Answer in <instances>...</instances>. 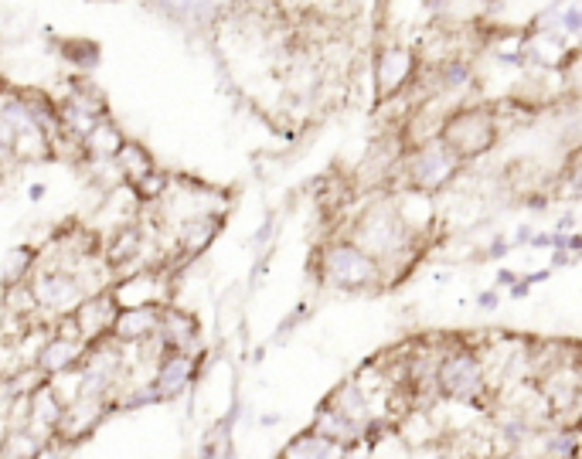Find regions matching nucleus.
<instances>
[{
    "label": "nucleus",
    "instance_id": "nucleus-24",
    "mask_svg": "<svg viewBox=\"0 0 582 459\" xmlns=\"http://www.w3.org/2000/svg\"><path fill=\"white\" fill-rule=\"evenodd\" d=\"M531 292V283H528V276L525 279H518L514 286H511V299H521V296H528Z\"/></svg>",
    "mask_w": 582,
    "mask_h": 459
},
{
    "label": "nucleus",
    "instance_id": "nucleus-5",
    "mask_svg": "<svg viewBox=\"0 0 582 459\" xmlns=\"http://www.w3.org/2000/svg\"><path fill=\"white\" fill-rule=\"evenodd\" d=\"M436 388L446 398L480 405V391L487 388L484 381V361L473 347H453L439 357L436 364Z\"/></svg>",
    "mask_w": 582,
    "mask_h": 459
},
{
    "label": "nucleus",
    "instance_id": "nucleus-13",
    "mask_svg": "<svg viewBox=\"0 0 582 459\" xmlns=\"http://www.w3.org/2000/svg\"><path fill=\"white\" fill-rule=\"evenodd\" d=\"M38 259H42V249L38 245H14L3 255V276H0V290L3 286H14V283H28L38 269Z\"/></svg>",
    "mask_w": 582,
    "mask_h": 459
},
{
    "label": "nucleus",
    "instance_id": "nucleus-29",
    "mask_svg": "<svg viewBox=\"0 0 582 459\" xmlns=\"http://www.w3.org/2000/svg\"><path fill=\"white\" fill-rule=\"evenodd\" d=\"M85 3H116V0H85Z\"/></svg>",
    "mask_w": 582,
    "mask_h": 459
},
{
    "label": "nucleus",
    "instance_id": "nucleus-11",
    "mask_svg": "<svg viewBox=\"0 0 582 459\" xmlns=\"http://www.w3.org/2000/svg\"><path fill=\"white\" fill-rule=\"evenodd\" d=\"M55 41V51L62 55V62H69L75 72H96L99 62H102V44L92 41V38H82V35H69V38H51Z\"/></svg>",
    "mask_w": 582,
    "mask_h": 459
},
{
    "label": "nucleus",
    "instance_id": "nucleus-30",
    "mask_svg": "<svg viewBox=\"0 0 582 459\" xmlns=\"http://www.w3.org/2000/svg\"><path fill=\"white\" fill-rule=\"evenodd\" d=\"M576 259H579V262H582V252H579V255H576Z\"/></svg>",
    "mask_w": 582,
    "mask_h": 459
},
{
    "label": "nucleus",
    "instance_id": "nucleus-28",
    "mask_svg": "<svg viewBox=\"0 0 582 459\" xmlns=\"http://www.w3.org/2000/svg\"><path fill=\"white\" fill-rule=\"evenodd\" d=\"M569 252H572V255L582 252V235H569Z\"/></svg>",
    "mask_w": 582,
    "mask_h": 459
},
{
    "label": "nucleus",
    "instance_id": "nucleus-4",
    "mask_svg": "<svg viewBox=\"0 0 582 459\" xmlns=\"http://www.w3.org/2000/svg\"><path fill=\"white\" fill-rule=\"evenodd\" d=\"M463 164L466 160L460 153H453L439 136H433V140L419 143L412 150H406V157H402L406 184H409L412 194H422V198H429V194L443 191L446 184H453V177L463 170Z\"/></svg>",
    "mask_w": 582,
    "mask_h": 459
},
{
    "label": "nucleus",
    "instance_id": "nucleus-9",
    "mask_svg": "<svg viewBox=\"0 0 582 459\" xmlns=\"http://www.w3.org/2000/svg\"><path fill=\"white\" fill-rule=\"evenodd\" d=\"M85 347H89V344H82V340H69V337L51 334L42 344V350L35 354V368L51 381L55 375H65V371L79 368L85 357Z\"/></svg>",
    "mask_w": 582,
    "mask_h": 459
},
{
    "label": "nucleus",
    "instance_id": "nucleus-16",
    "mask_svg": "<svg viewBox=\"0 0 582 459\" xmlns=\"http://www.w3.org/2000/svg\"><path fill=\"white\" fill-rule=\"evenodd\" d=\"M129 187H133V194H136V201H140L143 208H154V205L164 201L167 191H170V174L161 167H154L150 174H143L140 180H133Z\"/></svg>",
    "mask_w": 582,
    "mask_h": 459
},
{
    "label": "nucleus",
    "instance_id": "nucleus-22",
    "mask_svg": "<svg viewBox=\"0 0 582 459\" xmlns=\"http://www.w3.org/2000/svg\"><path fill=\"white\" fill-rule=\"evenodd\" d=\"M44 194H48V184H42V180L28 184V201H44Z\"/></svg>",
    "mask_w": 582,
    "mask_h": 459
},
{
    "label": "nucleus",
    "instance_id": "nucleus-18",
    "mask_svg": "<svg viewBox=\"0 0 582 459\" xmlns=\"http://www.w3.org/2000/svg\"><path fill=\"white\" fill-rule=\"evenodd\" d=\"M514 249V245H511V242H507V238H494V242H491V249L484 252V259H504V255H507V252Z\"/></svg>",
    "mask_w": 582,
    "mask_h": 459
},
{
    "label": "nucleus",
    "instance_id": "nucleus-3",
    "mask_svg": "<svg viewBox=\"0 0 582 459\" xmlns=\"http://www.w3.org/2000/svg\"><path fill=\"white\" fill-rule=\"evenodd\" d=\"M422 55L416 44H402L399 38L381 35L372 48V79H374V106H385L406 92H412L422 75Z\"/></svg>",
    "mask_w": 582,
    "mask_h": 459
},
{
    "label": "nucleus",
    "instance_id": "nucleus-7",
    "mask_svg": "<svg viewBox=\"0 0 582 459\" xmlns=\"http://www.w3.org/2000/svg\"><path fill=\"white\" fill-rule=\"evenodd\" d=\"M109 409H116L113 398H102V395H79L72 405H65V415H62V425L55 435L69 439V442H79L85 435H92L99 429V422L106 418Z\"/></svg>",
    "mask_w": 582,
    "mask_h": 459
},
{
    "label": "nucleus",
    "instance_id": "nucleus-25",
    "mask_svg": "<svg viewBox=\"0 0 582 459\" xmlns=\"http://www.w3.org/2000/svg\"><path fill=\"white\" fill-rule=\"evenodd\" d=\"M572 228H576V218H572V214H562L558 225H555V232H565V235H572Z\"/></svg>",
    "mask_w": 582,
    "mask_h": 459
},
{
    "label": "nucleus",
    "instance_id": "nucleus-2",
    "mask_svg": "<svg viewBox=\"0 0 582 459\" xmlns=\"http://www.w3.org/2000/svg\"><path fill=\"white\" fill-rule=\"evenodd\" d=\"M439 140L460 153L463 160H477L487 150H494L500 140L498 116L491 102H457L446 109L443 126H439Z\"/></svg>",
    "mask_w": 582,
    "mask_h": 459
},
{
    "label": "nucleus",
    "instance_id": "nucleus-14",
    "mask_svg": "<svg viewBox=\"0 0 582 459\" xmlns=\"http://www.w3.org/2000/svg\"><path fill=\"white\" fill-rule=\"evenodd\" d=\"M85 153L89 157H116L120 153V147L126 143V133H123V126L116 123L113 116L109 120H99V123L92 126L89 133H85Z\"/></svg>",
    "mask_w": 582,
    "mask_h": 459
},
{
    "label": "nucleus",
    "instance_id": "nucleus-12",
    "mask_svg": "<svg viewBox=\"0 0 582 459\" xmlns=\"http://www.w3.org/2000/svg\"><path fill=\"white\" fill-rule=\"evenodd\" d=\"M62 415H65V402L51 391V384L44 381L42 388L31 395V429L42 432V435H55L58 425H62Z\"/></svg>",
    "mask_w": 582,
    "mask_h": 459
},
{
    "label": "nucleus",
    "instance_id": "nucleus-17",
    "mask_svg": "<svg viewBox=\"0 0 582 459\" xmlns=\"http://www.w3.org/2000/svg\"><path fill=\"white\" fill-rule=\"evenodd\" d=\"M273 228H276V218L269 214V218H266V221L259 225V232L252 235V245H255V249H266V242H269V235H273Z\"/></svg>",
    "mask_w": 582,
    "mask_h": 459
},
{
    "label": "nucleus",
    "instance_id": "nucleus-20",
    "mask_svg": "<svg viewBox=\"0 0 582 459\" xmlns=\"http://www.w3.org/2000/svg\"><path fill=\"white\" fill-rule=\"evenodd\" d=\"M531 238H535V228H531V225H518V232H514V249L531 245Z\"/></svg>",
    "mask_w": 582,
    "mask_h": 459
},
{
    "label": "nucleus",
    "instance_id": "nucleus-1",
    "mask_svg": "<svg viewBox=\"0 0 582 459\" xmlns=\"http://www.w3.org/2000/svg\"><path fill=\"white\" fill-rule=\"evenodd\" d=\"M317 279L340 292H381V265L372 252H365L354 238H331L317 249Z\"/></svg>",
    "mask_w": 582,
    "mask_h": 459
},
{
    "label": "nucleus",
    "instance_id": "nucleus-8",
    "mask_svg": "<svg viewBox=\"0 0 582 459\" xmlns=\"http://www.w3.org/2000/svg\"><path fill=\"white\" fill-rule=\"evenodd\" d=\"M72 317H75V324H79V330H82L85 344H92V340H102V337L113 334V324H116V317H120V303H116L113 290L106 286V290L85 296Z\"/></svg>",
    "mask_w": 582,
    "mask_h": 459
},
{
    "label": "nucleus",
    "instance_id": "nucleus-21",
    "mask_svg": "<svg viewBox=\"0 0 582 459\" xmlns=\"http://www.w3.org/2000/svg\"><path fill=\"white\" fill-rule=\"evenodd\" d=\"M498 303H500V292L498 290H487V292H480V296H477V306H480V310H498Z\"/></svg>",
    "mask_w": 582,
    "mask_h": 459
},
{
    "label": "nucleus",
    "instance_id": "nucleus-26",
    "mask_svg": "<svg viewBox=\"0 0 582 459\" xmlns=\"http://www.w3.org/2000/svg\"><path fill=\"white\" fill-rule=\"evenodd\" d=\"M531 249H552V232H538L531 238Z\"/></svg>",
    "mask_w": 582,
    "mask_h": 459
},
{
    "label": "nucleus",
    "instance_id": "nucleus-19",
    "mask_svg": "<svg viewBox=\"0 0 582 459\" xmlns=\"http://www.w3.org/2000/svg\"><path fill=\"white\" fill-rule=\"evenodd\" d=\"M572 262H579V259L569 249H552V269H565V265H572Z\"/></svg>",
    "mask_w": 582,
    "mask_h": 459
},
{
    "label": "nucleus",
    "instance_id": "nucleus-23",
    "mask_svg": "<svg viewBox=\"0 0 582 459\" xmlns=\"http://www.w3.org/2000/svg\"><path fill=\"white\" fill-rule=\"evenodd\" d=\"M514 283H518V272H514V269H500V272H498V290H500V286H507V290H511Z\"/></svg>",
    "mask_w": 582,
    "mask_h": 459
},
{
    "label": "nucleus",
    "instance_id": "nucleus-10",
    "mask_svg": "<svg viewBox=\"0 0 582 459\" xmlns=\"http://www.w3.org/2000/svg\"><path fill=\"white\" fill-rule=\"evenodd\" d=\"M161 310L164 306H129V310H120L116 324H113V340L120 344H150L157 337V327H161Z\"/></svg>",
    "mask_w": 582,
    "mask_h": 459
},
{
    "label": "nucleus",
    "instance_id": "nucleus-27",
    "mask_svg": "<svg viewBox=\"0 0 582 459\" xmlns=\"http://www.w3.org/2000/svg\"><path fill=\"white\" fill-rule=\"evenodd\" d=\"M552 272H555V269H538V272H531V276H528V283H531V286H538V283H545Z\"/></svg>",
    "mask_w": 582,
    "mask_h": 459
},
{
    "label": "nucleus",
    "instance_id": "nucleus-15",
    "mask_svg": "<svg viewBox=\"0 0 582 459\" xmlns=\"http://www.w3.org/2000/svg\"><path fill=\"white\" fill-rule=\"evenodd\" d=\"M113 160H116V167H120L126 184L140 180L143 174H150V170L157 167V160H154V153L147 150V143H143V140H133V136H126V143L120 147V153H116Z\"/></svg>",
    "mask_w": 582,
    "mask_h": 459
},
{
    "label": "nucleus",
    "instance_id": "nucleus-6",
    "mask_svg": "<svg viewBox=\"0 0 582 459\" xmlns=\"http://www.w3.org/2000/svg\"><path fill=\"white\" fill-rule=\"evenodd\" d=\"M201 368V354H161L154 361V375H150V388L157 395V402H174L181 398L191 381L198 377Z\"/></svg>",
    "mask_w": 582,
    "mask_h": 459
}]
</instances>
